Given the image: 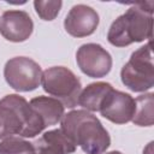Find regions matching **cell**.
I'll return each mask as SVG.
<instances>
[{
  "label": "cell",
  "instance_id": "obj_1",
  "mask_svg": "<svg viewBox=\"0 0 154 154\" xmlns=\"http://www.w3.org/2000/svg\"><path fill=\"white\" fill-rule=\"evenodd\" d=\"M60 129L85 154H103L111 146L108 131L96 116L85 109H72L64 114Z\"/></svg>",
  "mask_w": 154,
  "mask_h": 154
},
{
  "label": "cell",
  "instance_id": "obj_2",
  "mask_svg": "<svg viewBox=\"0 0 154 154\" xmlns=\"http://www.w3.org/2000/svg\"><path fill=\"white\" fill-rule=\"evenodd\" d=\"M45 129L42 119L25 97L8 94L0 99V138L8 136L32 138Z\"/></svg>",
  "mask_w": 154,
  "mask_h": 154
},
{
  "label": "cell",
  "instance_id": "obj_3",
  "mask_svg": "<svg viewBox=\"0 0 154 154\" xmlns=\"http://www.w3.org/2000/svg\"><path fill=\"white\" fill-rule=\"evenodd\" d=\"M154 2L144 1L132 4L125 13L111 24L107 40L114 47H128L135 42L152 38Z\"/></svg>",
  "mask_w": 154,
  "mask_h": 154
},
{
  "label": "cell",
  "instance_id": "obj_4",
  "mask_svg": "<svg viewBox=\"0 0 154 154\" xmlns=\"http://www.w3.org/2000/svg\"><path fill=\"white\" fill-rule=\"evenodd\" d=\"M122 83L134 93H146L154 85V64L150 41L132 52L120 71Z\"/></svg>",
  "mask_w": 154,
  "mask_h": 154
},
{
  "label": "cell",
  "instance_id": "obj_5",
  "mask_svg": "<svg viewBox=\"0 0 154 154\" xmlns=\"http://www.w3.org/2000/svg\"><path fill=\"white\" fill-rule=\"evenodd\" d=\"M41 85L52 97L59 100L64 107L73 108L78 105L82 90L79 78L65 66H52L42 72Z\"/></svg>",
  "mask_w": 154,
  "mask_h": 154
},
{
  "label": "cell",
  "instance_id": "obj_6",
  "mask_svg": "<svg viewBox=\"0 0 154 154\" xmlns=\"http://www.w3.org/2000/svg\"><path fill=\"white\" fill-rule=\"evenodd\" d=\"M6 83L16 91H32L41 84L42 69L28 57H14L6 61L4 66Z\"/></svg>",
  "mask_w": 154,
  "mask_h": 154
},
{
  "label": "cell",
  "instance_id": "obj_7",
  "mask_svg": "<svg viewBox=\"0 0 154 154\" xmlns=\"http://www.w3.org/2000/svg\"><path fill=\"white\" fill-rule=\"evenodd\" d=\"M76 63L79 70L90 78L107 76L113 65L112 57L99 43H84L76 52Z\"/></svg>",
  "mask_w": 154,
  "mask_h": 154
},
{
  "label": "cell",
  "instance_id": "obj_8",
  "mask_svg": "<svg viewBox=\"0 0 154 154\" xmlns=\"http://www.w3.org/2000/svg\"><path fill=\"white\" fill-rule=\"evenodd\" d=\"M136 105L135 99L124 91L114 88L105 96L99 112L100 114L114 124H126L132 120Z\"/></svg>",
  "mask_w": 154,
  "mask_h": 154
},
{
  "label": "cell",
  "instance_id": "obj_9",
  "mask_svg": "<svg viewBox=\"0 0 154 154\" xmlns=\"http://www.w3.org/2000/svg\"><path fill=\"white\" fill-rule=\"evenodd\" d=\"M100 23L99 13L90 6L78 4L71 7L64 19L65 31L72 37H87L95 32Z\"/></svg>",
  "mask_w": 154,
  "mask_h": 154
},
{
  "label": "cell",
  "instance_id": "obj_10",
  "mask_svg": "<svg viewBox=\"0 0 154 154\" xmlns=\"http://www.w3.org/2000/svg\"><path fill=\"white\" fill-rule=\"evenodd\" d=\"M34 31V22L23 10H8L0 17V35L10 42H24Z\"/></svg>",
  "mask_w": 154,
  "mask_h": 154
},
{
  "label": "cell",
  "instance_id": "obj_11",
  "mask_svg": "<svg viewBox=\"0 0 154 154\" xmlns=\"http://www.w3.org/2000/svg\"><path fill=\"white\" fill-rule=\"evenodd\" d=\"M32 146L34 152L38 154H72L77 149L61 129L46 131L40 138L32 142Z\"/></svg>",
  "mask_w": 154,
  "mask_h": 154
},
{
  "label": "cell",
  "instance_id": "obj_12",
  "mask_svg": "<svg viewBox=\"0 0 154 154\" xmlns=\"http://www.w3.org/2000/svg\"><path fill=\"white\" fill-rule=\"evenodd\" d=\"M29 103L31 108L40 116L46 128L58 124L65 114L64 105L52 96L40 95L32 97Z\"/></svg>",
  "mask_w": 154,
  "mask_h": 154
},
{
  "label": "cell",
  "instance_id": "obj_13",
  "mask_svg": "<svg viewBox=\"0 0 154 154\" xmlns=\"http://www.w3.org/2000/svg\"><path fill=\"white\" fill-rule=\"evenodd\" d=\"M113 89L111 83L107 82H94L88 84L81 90L78 96V105L85 108L88 112H99V108L105 96Z\"/></svg>",
  "mask_w": 154,
  "mask_h": 154
},
{
  "label": "cell",
  "instance_id": "obj_14",
  "mask_svg": "<svg viewBox=\"0 0 154 154\" xmlns=\"http://www.w3.org/2000/svg\"><path fill=\"white\" fill-rule=\"evenodd\" d=\"M153 93H144L135 99V114L132 117V123L137 126H152L154 123V112H153Z\"/></svg>",
  "mask_w": 154,
  "mask_h": 154
},
{
  "label": "cell",
  "instance_id": "obj_15",
  "mask_svg": "<svg viewBox=\"0 0 154 154\" xmlns=\"http://www.w3.org/2000/svg\"><path fill=\"white\" fill-rule=\"evenodd\" d=\"M34 146L19 136H8L0 141V154H32Z\"/></svg>",
  "mask_w": 154,
  "mask_h": 154
},
{
  "label": "cell",
  "instance_id": "obj_16",
  "mask_svg": "<svg viewBox=\"0 0 154 154\" xmlns=\"http://www.w3.org/2000/svg\"><path fill=\"white\" fill-rule=\"evenodd\" d=\"M61 6H63L61 0H48V1L35 0L34 1L35 12L42 20H47V22H51L57 18V16L61 10Z\"/></svg>",
  "mask_w": 154,
  "mask_h": 154
},
{
  "label": "cell",
  "instance_id": "obj_17",
  "mask_svg": "<svg viewBox=\"0 0 154 154\" xmlns=\"http://www.w3.org/2000/svg\"><path fill=\"white\" fill-rule=\"evenodd\" d=\"M106 154H123V153L119 152V150H112V152H108V153H106Z\"/></svg>",
  "mask_w": 154,
  "mask_h": 154
},
{
  "label": "cell",
  "instance_id": "obj_18",
  "mask_svg": "<svg viewBox=\"0 0 154 154\" xmlns=\"http://www.w3.org/2000/svg\"><path fill=\"white\" fill-rule=\"evenodd\" d=\"M32 154H38V153H35V152H34V153H32Z\"/></svg>",
  "mask_w": 154,
  "mask_h": 154
}]
</instances>
